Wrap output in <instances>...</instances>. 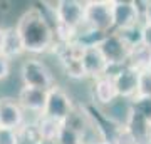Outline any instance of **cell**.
Here are the masks:
<instances>
[{"instance_id":"8","label":"cell","mask_w":151,"mask_h":144,"mask_svg":"<svg viewBox=\"0 0 151 144\" xmlns=\"http://www.w3.org/2000/svg\"><path fill=\"white\" fill-rule=\"evenodd\" d=\"M81 65L82 70H84V75L92 80L101 79V77L108 75L111 72V65L108 64L106 57L103 55L101 49L97 45L84 47L81 55Z\"/></svg>"},{"instance_id":"11","label":"cell","mask_w":151,"mask_h":144,"mask_svg":"<svg viewBox=\"0 0 151 144\" xmlns=\"http://www.w3.org/2000/svg\"><path fill=\"white\" fill-rule=\"evenodd\" d=\"M47 97H49V91H42V89H34V87L22 85L19 94H17V101H19V104L22 106L24 111L44 116L45 106H47Z\"/></svg>"},{"instance_id":"14","label":"cell","mask_w":151,"mask_h":144,"mask_svg":"<svg viewBox=\"0 0 151 144\" xmlns=\"http://www.w3.org/2000/svg\"><path fill=\"white\" fill-rule=\"evenodd\" d=\"M62 128H64L62 123L55 121V119H50L47 116H40L39 121L35 123V129L39 133V138L45 139V141H57Z\"/></svg>"},{"instance_id":"5","label":"cell","mask_w":151,"mask_h":144,"mask_svg":"<svg viewBox=\"0 0 151 144\" xmlns=\"http://www.w3.org/2000/svg\"><path fill=\"white\" fill-rule=\"evenodd\" d=\"M74 111H76L74 102H72L70 96L67 94V91L62 89L60 85H54V87L49 91L47 106H45L44 116H47V117H50V119H55V121L65 124L69 121V117L72 116Z\"/></svg>"},{"instance_id":"12","label":"cell","mask_w":151,"mask_h":144,"mask_svg":"<svg viewBox=\"0 0 151 144\" xmlns=\"http://www.w3.org/2000/svg\"><path fill=\"white\" fill-rule=\"evenodd\" d=\"M91 94H92V101L96 104H99V106H103V107L113 106L114 102L119 99L113 74H108L104 77H101V79L92 80Z\"/></svg>"},{"instance_id":"1","label":"cell","mask_w":151,"mask_h":144,"mask_svg":"<svg viewBox=\"0 0 151 144\" xmlns=\"http://www.w3.org/2000/svg\"><path fill=\"white\" fill-rule=\"evenodd\" d=\"M20 34L25 52L44 54L54 49L55 45V29L49 24L47 17L37 7H30L24 12L15 24Z\"/></svg>"},{"instance_id":"2","label":"cell","mask_w":151,"mask_h":144,"mask_svg":"<svg viewBox=\"0 0 151 144\" xmlns=\"http://www.w3.org/2000/svg\"><path fill=\"white\" fill-rule=\"evenodd\" d=\"M20 80L22 85L34 87V89H42L50 91L55 85V79L52 70L47 67V64L40 59L29 57L20 65Z\"/></svg>"},{"instance_id":"20","label":"cell","mask_w":151,"mask_h":144,"mask_svg":"<svg viewBox=\"0 0 151 144\" xmlns=\"http://www.w3.org/2000/svg\"><path fill=\"white\" fill-rule=\"evenodd\" d=\"M141 97H151V70L141 72L139 79V94Z\"/></svg>"},{"instance_id":"3","label":"cell","mask_w":151,"mask_h":144,"mask_svg":"<svg viewBox=\"0 0 151 144\" xmlns=\"http://www.w3.org/2000/svg\"><path fill=\"white\" fill-rule=\"evenodd\" d=\"M55 27H62L65 30L76 34L86 25V2L79 0H59L54 12Z\"/></svg>"},{"instance_id":"4","label":"cell","mask_w":151,"mask_h":144,"mask_svg":"<svg viewBox=\"0 0 151 144\" xmlns=\"http://www.w3.org/2000/svg\"><path fill=\"white\" fill-rule=\"evenodd\" d=\"M86 27L101 34L113 32V0H89V2H86Z\"/></svg>"},{"instance_id":"18","label":"cell","mask_w":151,"mask_h":144,"mask_svg":"<svg viewBox=\"0 0 151 144\" xmlns=\"http://www.w3.org/2000/svg\"><path fill=\"white\" fill-rule=\"evenodd\" d=\"M131 111H134L141 117H145L148 123H151V97H134L131 101Z\"/></svg>"},{"instance_id":"19","label":"cell","mask_w":151,"mask_h":144,"mask_svg":"<svg viewBox=\"0 0 151 144\" xmlns=\"http://www.w3.org/2000/svg\"><path fill=\"white\" fill-rule=\"evenodd\" d=\"M0 144H20V131L0 128Z\"/></svg>"},{"instance_id":"16","label":"cell","mask_w":151,"mask_h":144,"mask_svg":"<svg viewBox=\"0 0 151 144\" xmlns=\"http://www.w3.org/2000/svg\"><path fill=\"white\" fill-rule=\"evenodd\" d=\"M114 32L123 39V42L131 50L136 47H139V45H143V24L129 27V29H123V30H114Z\"/></svg>"},{"instance_id":"17","label":"cell","mask_w":151,"mask_h":144,"mask_svg":"<svg viewBox=\"0 0 151 144\" xmlns=\"http://www.w3.org/2000/svg\"><path fill=\"white\" fill-rule=\"evenodd\" d=\"M84 139H86L84 133H81L79 129L72 128L69 124H64L57 138V144H84Z\"/></svg>"},{"instance_id":"23","label":"cell","mask_w":151,"mask_h":144,"mask_svg":"<svg viewBox=\"0 0 151 144\" xmlns=\"http://www.w3.org/2000/svg\"><path fill=\"white\" fill-rule=\"evenodd\" d=\"M143 24H150V25H151V0H146V9H145Z\"/></svg>"},{"instance_id":"24","label":"cell","mask_w":151,"mask_h":144,"mask_svg":"<svg viewBox=\"0 0 151 144\" xmlns=\"http://www.w3.org/2000/svg\"><path fill=\"white\" fill-rule=\"evenodd\" d=\"M5 32L7 27H0V55L4 52V42H5Z\"/></svg>"},{"instance_id":"13","label":"cell","mask_w":151,"mask_h":144,"mask_svg":"<svg viewBox=\"0 0 151 144\" xmlns=\"http://www.w3.org/2000/svg\"><path fill=\"white\" fill-rule=\"evenodd\" d=\"M25 52V45H24V40H22L20 34L17 30V27H7L5 32V42H4V52L2 55L7 57L9 60L15 59L19 55Z\"/></svg>"},{"instance_id":"25","label":"cell","mask_w":151,"mask_h":144,"mask_svg":"<svg viewBox=\"0 0 151 144\" xmlns=\"http://www.w3.org/2000/svg\"><path fill=\"white\" fill-rule=\"evenodd\" d=\"M89 144H111V143H108V141H104V139H94V141H91Z\"/></svg>"},{"instance_id":"22","label":"cell","mask_w":151,"mask_h":144,"mask_svg":"<svg viewBox=\"0 0 151 144\" xmlns=\"http://www.w3.org/2000/svg\"><path fill=\"white\" fill-rule=\"evenodd\" d=\"M143 45L151 50V25L143 24Z\"/></svg>"},{"instance_id":"26","label":"cell","mask_w":151,"mask_h":144,"mask_svg":"<svg viewBox=\"0 0 151 144\" xmlns=\"http://www.w3.org/2000/svg\"><path fill=\"white\" fill-rule=\"evenodd\" d=\"M37 144H57V141H45V139H40Z\"/></svg>"},{"instance_id":"21","label":"cell","mask_w":151,"mask_h":144,"mask_svg":"<svg viewBox=\"0 0 151 144\" xmlns=\"http://www.w3.org/2000/svg\"><path fill=\"white\" fill-rule=\"evenodd\" d=\"M9 74H10V60L4 55H0V82L5 80Z\"/></svg>"},{"instance_id":"9","label":"cell","mask_w":151,"mask_h":144,"mask_svg":"<svg viewBox=\"0 0 151 144\" xmlns=\"http://www.w3.org/2000/svg\"><path fill=\"white\" fill-rule=\"evenodd\" d=\"M114 30H123L143 24L139 12L136 9L134 0H113Z\"/></svg>"},{"instance_id":"15","label":"cell","mask_w":151,"mask_h":144,"mask_svg":"<svg viewBox=\"0 0 151 144\" xmlns=\"http://www.w3.org/2000/svg\"><path fill=\"white\" fill-rule=\"evenodd\" d=\"M128 65L134 67L139 72H148V70H151V50L148 47H145V45H139V47L133 49L129 54Z\"/></svg>"},{"instance_id":"6","label":"cell","mask_w":151,"mask_h":144,"mask_svg":"<svg viewBox=\"0 0 151 144\" xmlns=\"http://www.w3.org/2000/svg\"><path fill=\"white\" fill-rule=\"evenodd\" d=\"M97 47L101 49V52H103V55L106 57L108 64L111 65V72L119 69V67H123V65H128L131 49L123 42V39L119 37L114 30L111 34H108V35L101 40V44H99ZM111 72H109V74H111Z\"/></svg>"},{"instance_id":"7","label":"cell","mask_w":151,"mask_h":144,"mask_svg":"<svg viewBox=\"0 0 151 144\" xmlns=\"http://www.w3.org/2000/svg\"><path fill=\"white\" fill-rule=\"evenodd\" d=\"M113 79L118 89L119 99L124 101H133L134 97H138L139 94V79H141V72L136 70L131 65H123L119 69L113 70Z\"/></svg>"},{"instance_id":"10","label":"cell","mask_w":151,"mask_h":144,"mask_svg":"<svg viewBox=\"0 0 151 144\" xmlns=\"http://www.w3.org/2000/svg\"><path fill=\"white\" fill-rule=\"evenodd\" d=\"M25 124L24 109L14 97H0V128L20 131Z\"/></svg>"}]
</instances>
